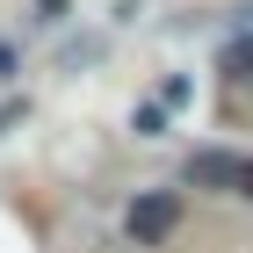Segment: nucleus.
Here are the masks:
<instances>
[{
	"mask_svg": "<svg viewBox=\"0 0 253 253\" xmlns=\"http://www.w3.org/2000/svg\"><path fill=\"white\" fill-rule=\"evenodd\" d=\"M239 188H246V195H253V159H246V181H239Z\"/></svg>",
	"mask_w": 253,
	"mask_h": 253,
	"instance_id": "obj_3",
	"label": "nucleus"
},
{
	"mask_svg": "<svg viewBox=\"0 0 253 253\" xmlns=\"http://www.w3.org/2000/svg\"><path fill=\"white\" fill-rule=\"evenodd\" d=\"M174 232H181V195H174V188L130 203V239H137V246H167Z\"/></svg>",
	"mask_w": 253,
	"mask_h": 253,
	"instance_id": "obj_1",
	"label": "nucleus"
},
{
	"mask_svg": "<svg viewBox=\"0 0 253 253\" xmlns=\"http://www.w3.org/2000/svg\"><path fill=\"white\" fill-rule=\"evenodd\" d=\"M188 181H210V188H239V181H246V159H232V152H195V159H188Z\"/></svg>",
	"mask_w": 253,
	"mask_h": 253,
	"instance_id": "obj_2",
	"label": "nucleus"
}]
</instances>
